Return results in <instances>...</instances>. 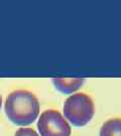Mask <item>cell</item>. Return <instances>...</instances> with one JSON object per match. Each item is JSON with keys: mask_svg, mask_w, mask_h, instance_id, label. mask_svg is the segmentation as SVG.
<instances>
[{"mask_svg": "<svg viewBox=\"0 0 121 136\" xmlns=\"http://www.w3.org/2000/svg\"><path fill=\"white\" fill-rule=\"evenodd\" d=\"M5 113L16 125H29L40 114V103L31 92L16 90L8 95L5 102Z\"/></svg>", "mask_w": 121, "mask_h": 136, "instance_id": "cell-1", "label": "cell"}, {"mask_svg": "<svg viewBox=\"0 0 121 136\" xmlns=\"http://www.w3.org/2000/svg\"><path fill=\"white\" fill-rule=\"evenodd\" d=\"M94 113L95 106L93 101L84 93L71 95L65 102V117L75 126L86 125L93 118Z\"/></svg>", "mask_w": 121, "mask_h": 136, "instance_id": "cell-2", "label": "cell"}, {"mask_svg": "<svg viewBox=\"0 0 121 136\" xmlns=\"http://www.w3.org/2000/svg\"><path fill=\"white\" fill-rule=\"evenodd\" d=\"M41 136H70L71 127L62 114L55 110H46L37 121Z\"/></svg>", "mask_w": 121, "mask_h": 136, "instance_id": "cell-3", "label": "cell"}, {"mask_svg": "<svg viewBox=\"0 0 121 136\" xmlns=\"http://www.w3.org/2000/svg\"><path fill=\"white\" fill-rule=\"evenodd\" d=\"M53 83L59 91L65 94H71L77 91L82 84L84 83V79H65V78H55L53 79Z\"/></svg>", "mask_w": 121, "mask_h": 136, "instance_id": "cell-4", "label": "cell"}, {"mask_svg": "<svg viewBox=\"0 0 121 136\" xmlns=\"http://www.w3.org/2000/svg\"><path fill=\"white\" fill-rule=\"evenodd\" d=\"M99 136H121V118L106 121L101 127Z\"/></svg>", "mask_w": 121, "mask_h": 136, "instance_id": "cell-5", "label": "cell"}, {"mask_svg": "<svg viewBox=\"0 0 121 136\" xmlns=\"http://www.w3.org/2000/svg\"><path fill=\"white\" fill-rule=\"evenodd\" d=\"M14 136H40V135H38L33 129L23 127V128H19L17 130Z\"/></svg>", "mask_w": 121, "mask_h": 136, "instance_id": "cell-6", "label": "cell"}, {"mask_svg": "<svg viewBox=\"0 0 121 136\" xmlns=\"http://www.w3.org/2000/svg\"><path fill=\"white\" fill-rule=\"evenodd\" d=\"M1 106H2V97L0 95V110H1Z\"/></svg>", "mask_w": 121, "mask_h": 136, "instance_id": "cell-7", "label": "cell"}]
</instances>
